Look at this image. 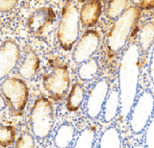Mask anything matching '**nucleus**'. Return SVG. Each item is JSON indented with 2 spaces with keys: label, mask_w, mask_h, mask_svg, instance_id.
<instances>
[{
  "label": "nucleus",
  "mask_w": 154,
  "mask_h": 148,
  "mask_svg": "<svg viewBox=\"0 0 154 148\" xmlns=\"http://www.w3.org/2000/svg\"><path fill=\"white\" fill-rule=\"evenodd\" d=\"M143 65L137 42H131L123 52L119 69V92L120 96L119 116L126 119L138 95L139 79Z\"/></svg>",
  "instance_id": "1"
},
{
  "label": "nucleus",
  "mask_w": 154,
  "mask_h": 148,
  "mask_svg": "<svg viewBox=\"0 0 154 148\" xmlns=\"http://www.w3.org/2000/svg\"><path fill=\"white\" fill-rule=\"evenodd\" d=\"M141 17L142 11L137 6H130L116 20L106 36V45L111 53H119L126 45Z\"/></svg>",
  "instance_id": "2"
},
{
  "label": "nucleus",
  "mask_w": 154,
  "mask_h": 148,
  "mask_svg": "<svg viewBox=\"0 0 154 148\" xmlns=\"http://www.w3.org/2000/svg\"><path fill=\"white\" fill-rule=\"evenodd\" d=\"M80 8L74 0H65L57 28V41L65 51L73 49L80 34Z\"/></svg>",
  "instance_id": "3"
},
{
  "label": "nucleus",
  "mask_w": 154,
  "mask_h": 148,
  "mask_svg": "<svg viewBox=\"0 0 154 148\" xmlns=\"http://www.w3.org/2000/svg\"><path fill=\"white\" fill-rule=\"evenodd\" d=\"M50 70L42 76V87L54 102L65 98L70 87V74L67 65L59 57L49 61Z\"/></svg>",
  "instance_id": "4"
},
{
  "label": "nucleus",
  "mask_w": 154,
  "mask_h": 148,
  "mask_svg": "<svg viewBox=\"0 0 154 148\" xmlns=\"http://www.w3.org/2000/svg\"><path fill=\"white\" fill-rule=\"evenodd\" d=\"M55 109L52 101L46 97H38L30 110L29 124L31 132L40 140H47L53 131Z\"/></svg>",
  "instance_id": "5"
},
{
  "label": "nucleus",
  "mask_w": 154,
  "mask_h": 148,
  "mask_svg": "<svg viewBox=\"0 0 154 148\" xmlns=\"http://www.w3.org/2000/svg\"><path fill=\"white\" fill-rule=\"evenodd\" d=\"M1 93L6 99L10 112L14 116H20L29 99V89L23 79L5 78L1 83Z\"/></svg>",
  "instance_id": "6"
},
{
  "label": "nucleus",
  "mask_w": 154,
  "mask_h": 148,
  "mask_svg": "<svg viewBox=\"0 0 154 148\" xmlns=\"http://www.w3.org/2000/svg\"><path fill=\"white\" fill-rule=\"evenodd\" d=\"M154 95L149 90H144L136 98L129 114V126L133 134L143 133L153 116Z\"/></svg>",
  "instance_id": "7"
},
{
  "label": "nucleus",
  "mask_w": 154,
  "mask_h": 148,
  "mask_svg": "<svg viewBox=\"0 0 154 148\" xmlns=\"http://www.w3.org/2000/svg\"><path fill=\"white\" fill-rule=\"evenodd\" d=\"M56 17V13L52 7L38 8L27 17V29L36 37H45L54 25Z\"/></svg>",
  "instance_id": "8"
},
{
  "label": "nucleus",
  "mask_w": 154,
  "mask_h": 148,
  "mask_svg": "<svg viewBox=\"0 0 154 148\" xmlns=\"http://www.w3.org/2000/svg\"><path fill=\"white\" fill-rule=\"evenodd\" d=\"M101 41L100 33L95 29H88L79 37L72 51V60L76 64H82L93 58Z\"/></svg>",
  "instance_id": "9"
},
{
  "label": "nucleus",
  "mask_w": 154,
  "mask_h": 148,
  "mask_svg": "<svg viewBox=\"0 0 154 148\" xmlns=\"http://www.w3.org/2000/svg\"><path fill=\"white\" fill-rule=\"evenodd\" d=\"M20 47L13 39L0 40V81L16 68L20 61Z\"/></svg>",
  "instance_id": "10"
},
{
  "label": "nucleus",
  "mask_w": 154,
  "mask_h": 148,
  "mask_svg": "<svg viewBox=\"0 0 154 148\" xmlns=\"http://www.w3.org/2000/svg\"><path fill=\"white\" fill-rule=\"evenodd\" d=\"M108 92L109 83L106 79H100L94 85L86 103V113L90 118L95 119L100 116Z\"/></svg>",
  "instance_id": "11"
},
{
  "label": "nucleus",
  "mask_w": 154,
  "mask_h": 148,
  "mask_svg": "<svg viewBox=\"0 0 154 148\" xmlns=\"http://www.w3.org/2000/svg\"><path fill=\"white\" fill-rule=\"evenodd\" d=\"M102 15V1L101 0H87L82 4L79 10L80 23L82 27H94L98 22Z\"/></svg>",
  "instance_id": "12"
},
{
  "label": "nucleus",
  "mask_w": 154,
  "mask_h": 148,
  "mask_svg": "<svg viewBox=\"0 0 154 148\" xmlns=\"http://www.w3.org/2000/svg\"><path fill=\"white\" fill-rule=\"evenodd\" d=\"M40 65L41 61L38 54L33 49L27 47L25 49V52H24L22 62L19 65L18 73L23 79H33L37 75L38 69H40Z\"/></svg>",
  "instance_id": "13"
},
{
  "label": "nucleus",
  "mask_w": 154,
  "mask_h": 148,
  "mask_svg": "<svg viewBox=\"0 0 154 148\" xmlns=\"http://www.w3.org/2000/svg\"><path fill=\"white\" fill-rule=\"evenodd\" d=\"M120 109V96L119 89H113L108 93L105 100L102 116L105 122H111L118 116Z\"/></svg>",
  "instance_id": "14"
},
{
  "label": "nucleus",
  "mask_w": 154,
  "mask_h": 148,
  "mask_svg": "<svg viewBox=\"0 0 154 148\" xmlns=\"http://www.w3.org/2000/svg\"><path fill=\"white\" fill-rule=\"evenodd\" d=\"M86 95V89L83 84L80 82H74L71 85V88L66 97V110L69 112L74 113L81 108L84 102Z\"/></svg>",
  "instance_id": "15"
},
{
  "label": "nucleus",
  "mask_w": 154,
  "mask_h": 148,
  "mask_svg": "<svg viewBox=\"0 0 154 148\" xmlns=\"http://www.w3.org/2000/svg\"><path fill=\"white\" fill-rule=\"evenodd\" d=\"M137 44L142 56L144 57L154 44V21H147L143 25L139 33Z\"/></svg>",
  "instance_id": "16"
},
{
  "label": "nucleus",
  "mask_w": 154,
  "mask_h": 148,
  "mask_svg": "<svg viewBox=\"0 0 154 148\" xmlns=\"http://www.w3.org/2000/svg\"><path fill=\"white\" fill-rule=\"evenodd\" d=\"M75 129L71 123L66 122L58 128L54 137V143L57 147H69L74 138Z\"/></svg>",
  "instance_id": "17"
},
{
  "label": "nucleus",
  "mask_w": 154,
  "mask_h": 148,
  "mask_svg": "<svg viewBox=\"0 0 154 148\" xmlns=\"http://www.w3.org/2000/svg\"><path fill=\"white\" fill-rule=\"evenodd\" d=\"M101 148H119L122 147V137L119 130L115 127L108 128L101 135L99 140Z\"/></svg>",
  "instance_id": "18"
},
{
  "label": "nucleus",
  "mask_w": 154,
  "mask_h": 148,
  "mask_svg": "<svg viewBox=\"0 0 154 148\" xmlns=\"http://www.w3.org/2000/svg\"><path fill=\"white\" fill-rule=\"evenodd\" d=\"M99 65L97 59L91 58L90 60L80 64L78 68V76L82 81L88 82V81L93 80L96 74L98 73Z\"/></svg>",
  "instance_id": "19"
},
{
  "label": "nucleus",
  "mask_w": 154,
  "mask_h": 148,
  "mask_svg": "<svg viewBox=\"0 0 154 148\" xmlns=\"http://www.w3.org/2000/svg\"><path fill=\"white\" fill-rule=\"evenodd\" d=\"M130 0H108L105 15L110 20H117L126 10Z\"/></svg>",
  "instance_id": "20"
},
{
  "label": "nucleus",
  "mask_w": 154,
  "mask_h": 148,
  "mask_svg": "<svg viewBox=\"0 0 154 148\" xmlns=\"http://www.w3.org/2000/svg\"><path fill=\"white\" fill-rule=\"evenodd\" d=\"M95 140V129L93 126L86 128L82 131L74 143V147L78 148H91L94 146Z\"/></svg>",
  "instance_id": "21"
},
{
  "label": "nucleus",
  "mask_w": 154,
  "mask_h": 148,
  "mask_svg": "<svg viewBox=\"0 0 154 148\" xmlns=\"http://www.w3.org/2000/svg\"><path fill=\"white\" fill-rule=\"evenodd\" d=\"M17 129L13 125H3L0 123V146H11L16 140Z\"/></svg>",
  "instance_id": "22"
},
{
  "label": "nucleus",
  "mask_w": 154,
  "mask_h": 148,
  "mask_svg": "<svg viewBox=\"0 0 154 148\" xmlns=\"http://www.w3.org/2000/svg\"><path fill=\"white\" fill-rule=\"evenodd\" d=\"M34 135L28 132L22 133L20 137H19L16 143H14V147L16 148H21V147H35V138Z\"/></svg>",
  "instance_id": "23"
},
{
  "label": "nucleus",
  "mask_w": 154,
  "mask_h": 148,
  "mask_svg": "<svg viewBox=\"0 0 154 148\" xmlns=\"http://www.w3.org/2000/svg\"><path fill=\"white\" fill-rule=\"evenodd\" d=\"M144 134V144L146 147L154 148V116H151Z\"/></svg>",
  "instance_id": "24"
},
{
  "label": "nucleus",
  "mask_w": 154,
  "mask_h": 148,
  "mask_svg": "<svg viewBox=\"0 0 154 148\" xmlns=\"http://www.w3.org/2000/svg\"><path fill=\"white\" fill-rule=\"evenodd\" d=\"M19 0H0V13H8L17 6Z\"/></svg>",
  "instance_id": "25"
},
{
  "label": "nucleus",
  "mask_w": 154,
  "mask_h": 148,
  "mask_svg": "<svg viewBox=\"0 0 154 148\" xmlns=\"http://www.w3.org/2000/svg\"><path fill=\"white\" fill-rule=\"evenodd\" d=\"M140 10L150 11L154 9V0H141V2L136 5Z\"/></svg>",
  "instance_id": "26"
},
{
  "label": "nucleus",
  "mask_w": 154,
  "mask_h": 148,
  "mask_svg": "<svg viewBox=\"0 0 154 148\" xmlns=\"http://www.w3.org/2000/svg\"><path fill=\"white\" fill-rule=\"evenodd\" d=\"M149 75H150L152 83L154 84V45H153L152 52H151L150 62H149Z\"/></svg>",
  "instance_id": "27"
},
{
  "label": "nucleus",
  "mask_w": 154,
  "mask_h": 148,
  "mask_svg": "<svg viewBox=\"0 0 154 148\" xmlns=\"http://www.w3.org/2000/svg\"><path fill=\"white\" fill-rule=\"evenodd\" d=\"M7 107V102H6V99L3 96L2 93H0V112L4 111L5 109Z\"/></svg>",
  "instance_id": "28"
},
{
  "label": "nucleus",
  "mask_w": 154,
  "mask_h": 148,
  "mask_svg": "<svg viewBox=\"0 0 154 148\" xmlns=\"http://www.w3.org/2000/svg\"><path fill=\"white\" fill-rule=\"evenodd\" d=\"M130 1H131L133 4H135V5H137L138 3L141 2V0H130Z\"/></svg>",
  "instance_id": "29"
},
{
  "label": "nucleus",
  "mask_w": 154,
  "mask_h": 148,
  "mask_svg": "<svg viewBox=\"0 0 154 148\" xmlns=\"http://www.w3.org/2000/svg\"><path fill=\"white\" fill-rule=\"evenodd\" d=\"M76 1H77V3H82V4H83L84 2L87 1V0H76Z\"/></svg>",
  "instance_id": "30"
},
{
  "label": "nucleus",
  "mask_w": 154,
  "mask_h": 148,
  "mask_svg": "<svg viewBox=\"0 0 154 148\" xmlns=\"http://www.w3.org/2000/svg\"><path fill=\"white\" fill-rule=\"evenodd\" d=\"M0 25H1V18H0Z\"/></svg>",
  "instance_id": "31"
},
{
  "label": "nucleus",
  "mask_w": 154,
  "mask_h": 148,
  "mask_svg": "<svg viewBox=\"0 0 154 148\" xmlns=\"http://www.w3.org/2000/svg\"><path fill=\"white\" fill-rule=\"evenodd\" d=\"M45 1H51V0H45Z\"/></svg>",
  "instance_id": "32"
}]
</instances>
